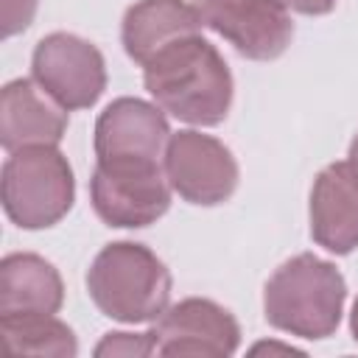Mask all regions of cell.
<instances>
[{"label":"cell","instance_id":"5bb4252c","mask_svg":"<svg viewBox=\"0 0 358 358\" xmlns=\"http://www.w3.org/2000/svg\"><path fill=\"white\" fill-rule=\"evenodd\" d=\"M64 299L59 271L39 255H8L0 263V316L56 313Z\"/></svg>","mask_w":358,"mask_h":358},{"label":"cell","instance_id":"5b68a950","mask_svg":"<svg viewBox=\"0 0 358 358\" xmlns=\"http://www.w3.org/2000/svg\"><path fill=\"white\" fill-rule=\"evenodd\" d=\"M171 182L165 165H112L98 162L90 196L98 218L109 227H148L165 215L171 204Z\"/></svg>","mask_w":358,"mask_h":358},{"label":"cell","instance_id":"3957f363","mask_svg":"<svg viewBox=\"0 0 358 358\" xmlns=\"http://www.w3.org/2000/svg\"><path fill=\"white\" fill-rule=\"evenodd\" d=\"M87 291L101 313L117 322H154L168 308L171 274L165 263L140 243H109L87 271Z\"/></svg>","mask_w":358,"mask_h":358},{"label":"cell","instance_id":"52a82bcc","mask_svg":"<svg viewBox=\"0 0 358 358\" xmlns=\"http://www.w3.org/2000/svg\"><path fill=\"white\" fill-rule=\"evenodd\" d=\"M165 176L190 204H221L238 187V162L224 143L201 131L171 134L165 145Z\"/></svg>","mask_w":358,"mask_h":358},{"label":"cell","instance_id":"7c38bea8","mask_svg":"<svg viewBox=\"0 0 358 358\" xmlns=\"http://www.w3.org/2000/svg\"><path fill=\"white\" fill-rule=\"evenodd\" d=\"M310 235L333 255H347L358 246V171L350 162H333L316 176Z\"/></svg>","mask_w":358,"mask_h":358},{"label":"cell","instance_id":"2e32d148","mask_svg":"<svg viewBox=\"0 0 358 358\" xmlns=\"http://www.w3.org/2000/svg\"><path fill=\"white\" fill-rule=\"evenodd\" d=\"M154 352V338L151 333H109L98 347L95 355H151Z\"/></svg>","mask_w":358,"mask_h":358},{"label":"cell","instance_id":"7a4b0ae2","mask_svg":"<svg viewBox=\"0 0 358 358\" xmlns=\"http://www.w3.org/2000/svg\"><path fill=\"white\" fill-rule=\"evenodd\" d=\"M347 285L338 268L316 255H296L266 282L268 324L299 338H324L338 327Z\"/></svg>","mask_w":358,"mask_h":358},{"label":"cell","instance_id":"277c9868","mask_svg":"<svg viewBox=\"0 0 358 358\" xmlns=\"http://www.w3.org/2000/svg\"><path fill=\"white\" fill-rule=\"evenodd\" d=\"M73 171L56 145L11 151L3 165V207L22 229H45L73 204Z\"/></svg>","mask_w":358,"mask_h":358},{"label":"cell","instance_id":"ac0fdd59","mask_svg":"<svg viewBox=\"0 0 358 358\" xmlns=\"http://www.w3.org/2000/svg\"><path fill=\"white\" fill-rule=\"evenodd\" d=\"M280 3L299 14H327L336 6V0H280Z\"/></svg>","mask_w":358,"mask_h":358},{"label":"cell","instance_id":"9c48e42d","mask_svg":"<svg viewBox=\"0 0 358 358\" xmlns=\"http://www.w3.org/2000/svg\"><path fill=\"white\" fill-rule=\"evenodd\" d=\"M154 352L179 358H221L232 355L241 341V327L229 310L210 299H182L159 313L154 330Z\"/></svg>","mask_w":358,"mask_h":358},{"label":"cell","instance_id":"8fae6325","mask_svg":"<svg viewBox=\"0 0 358 358\" xmlns=\"http://www.w3.org/2000/svg\"><path fill=\"white\" fill-rule=\"evenodd\" d=\"M67 131V109L36 81L17 78L0 95V143L6 151L56 145Z\"/></svg>","mask_w":358,"mask_h":358},{"label":"cell","instance_id":"d6986e66","mask_svg":"<svg viewBox=\"0 0 358 358\" xmlns=\"http://www.w3.org/2000/svg\"><path fill=\"white\" fill-rule=\"evenodd\" d=\"M252 352H294L291 347H280V344H257Z\"/></svg>","mask_w":358,"mask_h":358},{"label":"cell","instance_id":"8992f818","mask_svg":"<svg viewBox=\"0 0 358 358\" xmlns=\"http://www.w3.org/2000/svg\"><path fill=\"white\" fill-rule=\"evenodd\" d=\"M34 81L64 109L92 106L106 87V67L101 50L76 34L45 36L31 59Z\"/></svg>","mask_w":358,"mask_h":358},{"label":"cell","instance_id":"30bf717a","mask_svg":"<svg viewBox=\"0 0 358 358\" xmlns=\"http://www.w3.org/2000/svg\"><path fill=\"white\" fill-rule=\"evenodd\" d=\"M168 140L171 131L162 109L140 98L112 101L95 123L98 162L154 165L159 157H165Z\"/></svg>","mask_w":358,"mask_h":358},{"label":"cell","instance_id":"4fadbf2b","mask_svg":"<svg viewBox=\"0 0 358 358\" xmlns=\"http://www.w3.org/2000/svg\"><path fill=\"white\" fill-rule=\"evenodd\" d=\"M201 14L185 0H140L123 17V48L137 64H148L165 48L199 36Z\"/></svg>","mask_w":358,"mask_h":358},{"label":"cell","instance_id":"44dd1931","mask_svg":"<svg viewBox=\"0 0 358 358\" xmlns=\"http://www.w3.org/2000/svg\"><path fill=\"white\" fill-rule=\"evenodd\" d=\"M352 336H355V341H358V299H355V305H352Z\"/></svg>","mask_w":358,"mask_h":358},{"label":"cell","instance_id":"ffe728a7","mask_svg":"<svg viewBox=\"0 0 358 358\" xmlns=\"http://www.w3.org/2000/svg\"><path fill=\"white\" fill-rule=\"evenodd\" d=\"M355 171H358V134H355V140H352V145H350V159H347Z\"/></svg>","mask_w":358,"mask_h":358},{"label":"cell","instance_id":"e0dca14e","mask_svg":"<svg viewBox=\"0 0 358 358\" xmlns=\"http://www.w3.org/2000/svg\"><path fill=\"white\" fill-rule=\"evenodd\" d=\"M36 0H3V36L25 31L34 20Z\"/></svg>","mask_w":358,"mask_h":358},{"label":"cell","instance_id":"6da1fadb","mask_svg":"<svg viewBox=\"0 0 358 358\" xmlns=\"http://www.w3.org/2000/svg\"><path fill=\"white\" fill-rule=\"evenodd\" d=\"M143 81L157 106L193 126H215L232 103V76L221 53L201 36L182 39L148 64Z\"/></svg>","mask_w":358,"mask_h":358},{"label":"cell","instance_id":"9a60e30c","mask_svg":"<svg viewBox=\"0 0 358 358\" xmlns=\"http://www.w3.org/2000/svg\"><path fill=\"white\" fill-rule=\"evenodd\" d=\"M73 330L53 319V313H28V316H0V355H50L70 358L76 355Z\"/></svg>","mask_w":358,"mask_h":358},{"label":"cell","instance_id":"ba28073f","mask_svg":"<svg viewBox=\"0 0 358 358\" xmlns=\"http://www.w3.org/2000/svg\"><path fill=\"white\" fill-rule=\"evenodd\" d=\"M201 22L246 59L268 62L285 53L294 22L280 0H193Z\"/></svg>","mask_w":358,"mask_h":358}]
</instances>
